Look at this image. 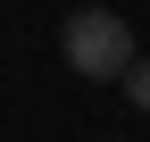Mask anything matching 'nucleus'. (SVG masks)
Instances as JSON below:
<instances>
[{
	"mask_svg": "<svg viewBox=\"0 0 150 142\" xmlns=\"http://www.w3.org/2000/svg\"><path fill=\"white\" fill-rule=\"evenodd\" d=\"M125 100H134V109L150 117V59H134V75H125Z\"/></svg>",
	"mask_w": 150,
	"mask_h": 142,
	"instance_id": "obj_2",
	"label": "nucleus"
},
{
	"mask_svg": "<svg viewBox=\"0 0 150 142\" xmlns=\"http://www.w3.org/2000/svg\"><path fill=\"white\" fill-rule=\"evenodd\" d=\"M59 42H67V67L75 75H100V84L134 75V25H125L117 9H75Z\"/></svg>",
	"mask_w": 150,
	"mask_h": 142,
	"instance_id": "obj_1",
	"label": "nucleus"
}]
</instances>
